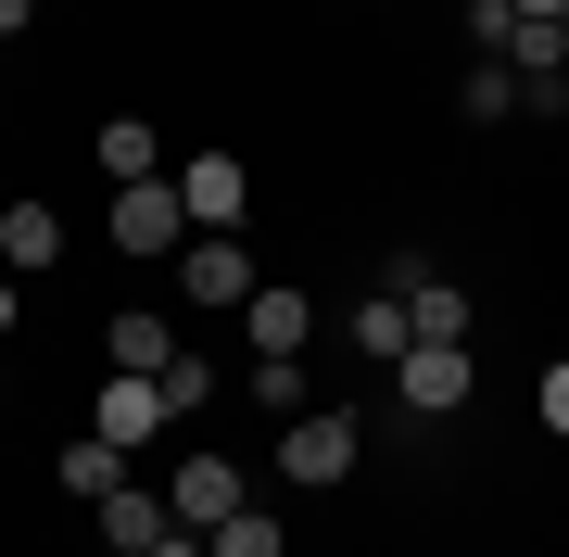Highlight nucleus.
Masks as SVG:
<instances>
[{"label":"nucleus","mask_w":569,"mask_h":557,"mask_svg":"<svg viewBox=\"0 0 569 557\" xmlns=\"http://www.w3.org/2000/svg\"><path fill=\"white\" fill-rule=\"evenodd\" d=\"M89 152H102V178H114V190H127V178H164V140H152L140 115H114V127H102Z\"/></svg>","instance_id":"f8f14e48"},{"label":"nucleus","mask_w":569,"mask_h":557,"mask_svg":"<svg viewBox=\"0 0 569 557\" xmlns=\"http://www.w3.org/2000/svg\"><path fill=\"white\" fill-rule=\"evenodd\" d=\"M178 203H190V228H241L253 216V166H241V152H190V166H178Z\"/></svg>","instance_id":"423d86ee"},{"label":"nucleus","mask_w":569,"mask_h":557,"mask_svg":"<svg viewBox=\"0 0 569 557\" xmlns=\"http://www.w3.org/2000/svg\"><path fill=\"white\" fill-rule=\"evenodd\" d=\"M178 291H190V305H253V253H241V228H190V241H178Z\"/></svg>","instance_id":"20e7f679"},{"label":"nucleus","mask_w":569,"mask_h":557,"mask_svg":"<svg viewBox=\"0 0 569 557\" xmlns=\"http://www.w3.org/2000/svg\"><path fill=\"white\" fill-rule=\"evenodd\" d=\"M507 13H531V26H569V0H507Z\"/></svg>","instance_id":"412c9836"},{"label":"nucleus","mask_w":569,"mask_h":557,"mask_svg":"<svg viewBox=\"0 0 569 557\" xmlns=\"http://www.w3.org/2000/svg\"><path fill=\"white\" fill-rule=\"evenodd\" d=\"M164 418H190V406H178V380H164V368H114L102 392H89V431H102V444H127V456H140V444L164 431Z\"/></svg>","instance_id":"f03ea898"},{"label":"nucleus","mask_w":569,"mask_h":557,"mask_svg":"<svg viewBox=\"0 0 569 557\" xmlns=\"http://www.w3.org/2000/svg\"><path fill=\"white\" fill-rule=\"evenodd\" d=\"M406 342H418L406 291H367V305H355V355H367V368H406Z\"/></svg>","instance_id":"9b49d317"},{"label":"nucleus","mask_w":569,"mask_h":557,"mask_svg":"<svg viewBox=\"0 0 569 557\" xmlns=\"http://www.w3.org/2000/svg\"><path fill=\"white\" fill-rule=\"evenodd\" d=\"M253 392H266V418H305V406H317L305 355H253Z\"/></svg>","instance_id":"a211bd4d"},{"label":"nucleus","mask_w":569,"mask_h":557,"mask_svg":"<svg viewBox=\"0 0 569 557\" xmlns=\"http://www.w3.org/2000/svg\"><path fill=\"white\" fill-rule=\"evenodd\" d=\"M493 63H507V77H569V26H531V13H519Z\"/></svg>","instance_id":"2eb2a0df"},{"label":"nucleus","mask_w":569,"mask_h":557,"mask_svg":"<svg viewBox=\"0 0 569 557\" xmlns=\"http://www.w3.org/2000/svg\"><path fill=\"white\" fill-rule=\"evenodd\" d=\"M203 545H216V557H291V533H279V519H266V507H241V519H216Z\"/></svg>","instance_id":"6ab92c4d"},{"label":"nucleus","mask_w":569,"mask_h":557,"mask_svg":"<svg viewBox=\"0 0 569 557\" xmlns=\"http://www.w3.org/2000/svg\"><path fill=\"white\" fill-rule=\"evenodd\" d=\"M0 267H13V279L63 267V216H51V203H0Z\"/></svg>","instance_id":"9d476101"},{"label":"nucleus","mask_w":569,"mask_h":557,"mask_svg":"<svg viewBox=\"0 0 569 557\" xmlns=\"http://www.w3.org/2000/svg\"><path fill=\"white\" fill-rule=\"evenodd\" d=\"M355 418L342 406H305V418H279V481H355Z\"/></svg>","instance_id":"7ed1b4c3"},{"label":"nucleus","mask_w":569,"mask_h":557,"mask_svg":"<svg viewBox=\"0 0 569 557\" xmlns=\"http://www.w3.org/2000/svg\"><path fill=\"white\" fill-rule=\"evenodd\" d=\"M531 418H545V431L569 444V355H557V368H545V380H531Z\"/></svg>","instance_id":"aec40b11"},{"label":"nucleus","mask_w":569,"mask_h":557,"mask_svg":"<svg viewBox=\"0 0 569 557\" xmlns=\"http://www.w3.org/2000/svg\"><path fill=\"white\" fill-rule=\"evenodd\" d=\"M13 317H26V305H13V279H0V342H13Z\"/></svg>","instance_id":"b1692460"},{"label":"nucleus","mask_w":569,"mask_h":557,"mask_svg":"<svg viewBox=\"0 0 569 557\" xmlns=\"http://www.w3.org/2000/svg\"><path fill=\"white\" fill-rule=\"evenodd\" d=\"M102 355H114V368H178V342H164V317H152V305H127L114 330H102Z\"/></svg>","instance_id":"4468645a"},{"label":"nucleus","mask_w":569,"mask_h":557,"mask_svg":"<svg viewBox=\"0 0 569 557\" xmlns=\"http://www.w3.org/2000/svg\"><path fill=\"white\" fill-rule=\"evenodd\" d=\"M178 241H190L178 178H127V190H114V253H178Z\"/></svg>","instance_id":"39448f33"},{"label":"nucleus","mask_w":569,"mask_h":557,"mask_svg":"<svg viewBox=\"0 0 569 557\" xmlns=\"http://www.w3.org/2000/svg\"><path fill=\"white\" fill-rule=\"evenodd\" d=\"M152 557H216V545H203V533H164V545H152Z\"/></svg>","instance_id":"4be33fe9"},{"label":"nucleus","mask_w":569,"mask_h":557,"mask_svg":"<svg viewBox=\"0 0 569 557\" xmlns=\"http://www.w3.org/2000/svg\"><path fill=\"white\" fill-rule=\"evenodd\" d=\"M456 102H468V127H493V115H519V77H507V63H493V51H468Z\"/></svg>","instance_id":"dca6fc26"},{"label":"nucleus","mask_w":569,"mask_h":557,"mask_svg":"<svg viewBox=\"0 0 569 557\" xmlns=\"http://www.w3.org/2000/svg\"><path fill=\"white\" fill-rule=\"evenodd\" d=\"M241 330H253V355H305V342H317V291H305V279H253Z\"/></svg>","instance_id":"0eeeda50"},{"label":"nucleus","mask_w":569,"mask_h":557,"mask_svg":"<svg viewBox=\"0 0 569 557\" xmlns=\"http://www.w3.org/2000/svg\"><path fill=\"white\" fill-rule=\"evenodd\" d=\"M392 392H406L418 418H456V406H468V342H406V368H392Z\"/></svg>","instance_id":"6e6552de"},{"label":"nucleus","mask_w":569,"mask_h":557,"mask_svg":"<svg viewBox=\"0 0 569 557\" xmlns=\"http://www.w3.org/2000/svg\"><path fill=\"white\" fill-rule=\"evenodd\" d=\"M26 13H39V0H0V39H26Z\"/></svg>","instance_id":"5701e85b"},{"label":"nucleus","mask_w":569,"mask_h":557,"mask_svg":"<svg viewBox=\"0 0 569 557\" xmlns=\"http://www.w3.org/2000/svg\"><path fill=\"white\" fill-rule=\"evenodd\" d=\"M253 507V469H241V456H178V469H164V519H178V533H216V519H241Z\"/></svg>","instance_id":"f257e3e1"},{"label":"nucleus","mask_w":569,"mask_h":557,"mask_svg":"<svg viewBox=\"0 0 569 557\" xmlns=\"http://www.w3.org/2000/svg\"><path fill=\"white\" fill-rule=\"evenodd\" d=\"M406 317H418V342H468V291H456V279H418Z\"/></svg>","instance_id":"f3484780"},{"label":"nucleus","mask_w":569,"mask_h":557,"mask_svg":"<svg viewBox=\"0 0 569 557\" xmlns=\"http://www.w3.org/2000/svg\"><path fill=\"white\" fill-rule=\"evenodd\" d=\"M164 533H178V519H164L152 481H114V495H102V545H114V557H152Z\"/></svg>","instance_id":"1a4fd4ad"},{"label":"nucleus","mask_w":569,"mask_h":557,"mask_svg":"<svg viewBox=\"0 0 569 557\" xmlns=\"http://www.w3.org/2000/svg\"><path fill=\"white\" fill-rule=\"evenodd\" d=\"M114 481H127V444H102V431H77V444H63V495H89V507H102Z\"/></svg>","instance_id":"ddd939ff"}]
</instances>
